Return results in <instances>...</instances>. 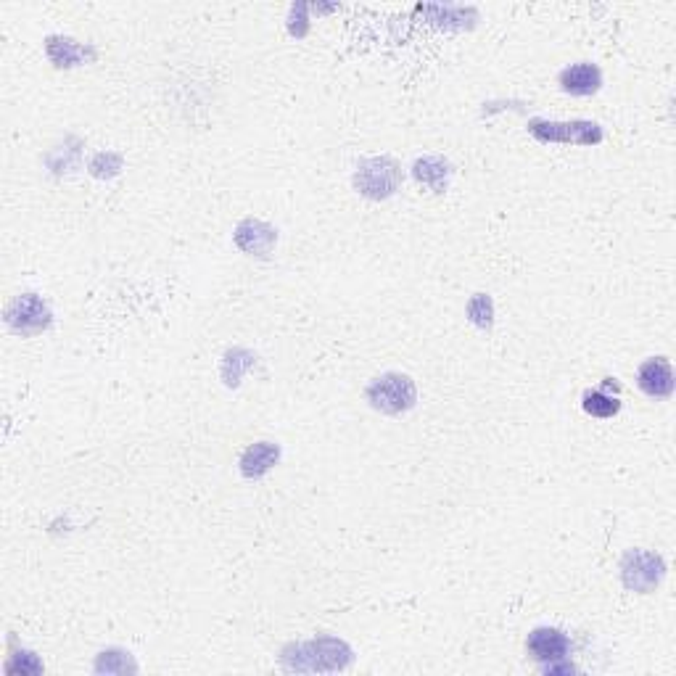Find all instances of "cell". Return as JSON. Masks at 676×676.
<instances>
[{"instance_id": "obj_1", "label": "cell", "mask_w": 676, "mask_h": 676, "mask_svg": "<svg viewBox=\"0 0 676 676\" xmlns=\"http://www.w3.org/2000/svg\"><path fill=\"white\" fill-rule=\"evenodd\" d=\"M352 647L338 637H317L309 642L288 645L280 655V663L286 671L296 674H328V671H344L352 663Z\"/></svg>"}, {"instance_id": "obj_2", "label": "cell", "mask_w": 676, "mask_h": 676, "mask_svg": "<svg viewBox=\"0 0 676 676\" xmlns=\"http://www.w3.org/2000/svg\"><path fill=\"white\" fill-rule=\"evenodd\" d=\"M365 399L375 412L381 415H402L410 412L418 402L415 381L405 373H383L368 383Z\"/></svg>"}, {"instance_id": "obj_3", "label": "cell", "mask_w": 676, "mask_h": 676, "mask_svg": "<svg viewBox=\"0 0 676 676\" xmlns=\"http://www.w3.org/2000/svg\"><path fill=\"white\" fill-rule=\"evenodd\" d=\"M402 185V164L391 156H370L357 164L354 172V188L365 199L383 201L391 199Z\"/></svg>"}, {"instance_id": "obj_4", "label": "cell", "mask_w": 676, "mask_h": 676, "mask_svg": "<svg viewBox=\"0 0 676 676\" xmlns=\"http://www.w3.org/2000/svg\"><path fill=\"white\" fill-rule=\"evenodd\" d=\"M529 133L539 143H563V146H600L605 140L603 127L589 119H571V122H550V119H531Z\"/></svg>"}, {"instance_id": "obj_5", "label": "cell", "mask_w": 676, "mask_h": 676, "mask_svg": "<svg viewBox=\"0 0 676 676\" xmlns=\"http://www.w3.org/2000/svg\"><path fill=\"white\" fill-rule=\"evenodd\" d=\"M666 579V560L658 552L629 550L621 558V581L629 592L653 595Z\"/></svg>"}, {"instance_id": "obj_6", "label": "cell", "mask_w": 676, "mask_h": 676, "mask_svg": "<svg viewBox=\"0 0 676 676\" xmlns=\"http://www.w3.org/2000/svg\"><path fill=\"white\" fill-rule=\"evenodd\" d=\"M53 323L51 307L37 294H19L6 307V325L19 336H37Z\"/></svg>"}, {"instance_id": "obj_7", "label": "cell", "mask_w": 676, "mask_h": 676, "mask_svg": "<svg viewBox=\"0 0 676 676\" xmlns=\"http://www.w3.org/2000/svg\"><path fill=\"white\" fill-rule=\"evenodd\" d=\"M637 386L645 397L655 399V402H666V399L674 397L676 381H674V368L666 357H650L640 365L637 370Z\"/></svg>"}, {"instance_id": "obj_8", "label": "cell", "mask_w": 676, "mask_h": 676, "mask_svg": "<svg viewBox=\"0 0 676 676\" xmlns=\"http://www.w3.org/2000/svg\"><path fill=\"white\" fill-rule=\"evenodd\" d=\"M558 85L568 96H595L597 90L603 88V69L592 64V61H576V64L560 72Z\"/></svg>"}, {"instance_id": "obj_9", "label": "cell", "mask_w": 676, "mask_h": 676, "mask_svg": "<svg viewBox=\"0 0 676 676\" xmlns=\"http://www.w3.org/2000/svg\"><path fill=\"white\" fill-rule=\"evenodd\" d=\"M526 650L534 661L539 663H552L566 658L571 653V640H568L566 632H560L555 626H539L529 634L526 640Z\"/></svg>"}, {"instance_id": "obj_10", "label": "cell", "mask_w": 676, "mask_h": 676, "mask_svg": "<svg viewBox=\"0 0 676 676\" xmlns=\"http://www.w3.org/2000/svg\"><path fill=\"white\" fill-rule=\"evenodd\" d=\"M45 53H48V59H51L53 67L59 69H72V67H82V64H88L98 56L96 48L93 45H82L72 37L64 35H51L45 40Z\"/></svg>"}, {"instance_id": "obj_11", "label": "cell", "mask_w": 676, "mask_h": 676, "mask_svg": "<svg viewBox=\"0 0 676 676\" xmlns=\"http://www.w3.org/2000/svg\"><path fill=\"white\" fill-rule=\"evenodd\" d=\"M278 241V230L262 220H243L236 228V246L249 257H267Z\"/></svg>"}, {"instance_id": "obj_12", "label": "cell", "mask_w": 676, "mask_h": 676, "mask_svg": "<svg viewBox=\"0 0 676 676\" xmlns=\"http://www.w3.org/2000/svg\"><path fill=\"white\" fill-rule=\"evenodd\" d=\"M280 460V447L275 441H257V444H251L246 452L241 455V476L249 478V481H259V478H265L267 473L278 465Z\"/></svg>"}, {"instance_id": "obj_13", "label": "cell", "mask_w": 676, "mask_h": 676, "mask_svg": "<svg viewBox=\"0 0 676 676\" xmlns=\"http://www.w3.org/2000/svg\"><path fill=\"white\" fill-rule=\"evenodd\" d=\"M415 11L428 16V22L444 30H471L478 22V11L471 6H418Z\"/></svg>"}, {"instance_id": "obj_14", "label": "cell", "mask_w": 676, "mask_h": 676, "mask_svg": "<svg viewBox=\"0 0 676 676\" xmlns=\"http://www.w3.org/2000/svg\"><path fill=\"white\" fill-rule=\"evenodd\" d=\"M412 177L420 185H426L428 191L444 193L449 188V177H452V164L441 156H423L412 164Z\"/></svg>"}, {"instance_id": "obj_15", "label": "cell", "mask_w": 676, "mask_h": 676, "mask_svg": "<svg viewBox=\"0 0 676 676\" xmlns=\"http://www.w3.org/2000/svg\"><path fill=\"white\" fill-rule=\"evenodd\" d=\"M581 407L587 412L589 418H616L618 412H621V399L610 397L605 389H589L584 391V397H581Z\"/></svg>"}, {"instance_id": "obj_16", "label": "cell", "mask_w": 676, "mask_h": 676, "mask_svg": "<svg viewBox=\"0 0 676 676\" xmlns=\"http://www.w3.org/2000/svg\"><path fill=\"white\" fill-rule=\"evenodd\" d=\"M135 674L138 671V663L130 658V653L125 650H117V647H111V650H103L98 655L96 661V674Z\"/></svg>"}, {"instance_id": "obj_17", "label": "cell", "mask_w": 676, "mask_h": 676, "mask_svg": "<svg viewBox=\"0 0 676 676\" xmlns=\"http://www.w3.org/2000/svg\"><path fill=\"white\" fill-rule=\"evenodd\" d=\"M465 312H468V320H471L473 325H478V328H492L494 302L489 294H473L468 307H465Z\"/></svg>"}, {"instance_id": "obj_18", "label": "cell", "mask_w": 676, "mask_h": 676, "mask_svg": "<svg viewBox=\"0 0 676 676\" xmlns=\"http://www.w3.org/2000/svg\"><path fill=\"white\" fill-rule=\"evenodd\" d=\"M40 671H43V663L37 661L35 653H27V650L11 655L6 663V674H40Z\"/></svg>"}, {"instance_id": "obj_19", "label": "cell", "mask_w": 676, "mask_h": 676, "mask_svg": "<svg viewBox=\"0 0 676 676\" xmlns=\"http://www.w3.org/2000/svg\"><path fill=\"white\" fill-rule=\"evenodd\" d=\"M544 674L555 676V674H576L574 663H568L566 658H560V661H552L544 666Z\"/></svg>"}]
</instances>
